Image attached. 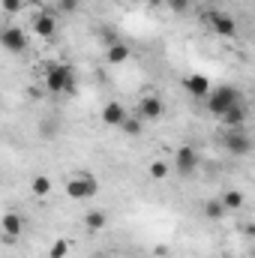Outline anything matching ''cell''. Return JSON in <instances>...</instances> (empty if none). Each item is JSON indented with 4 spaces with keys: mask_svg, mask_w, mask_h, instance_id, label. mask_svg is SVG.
<instances>
[{
    "mask_svg": "<svg viewBox=\"0 0 255 258\" xmlns=\"http://www.w3.org/2000/svg\"><path fill=\"white\" fill-rule=\"evenodd\" d=\"M234 105H243V93L237 90V87H231V84H219L216 90H210V96H207V111L213 114V117H222L228 108H234Z\"/></svg>",
    "mask_w": 255,
    "mask_h": 258,
    "instance_id": "cell-1",
    "label": "cell"
},
{
    "mask_svg": "<svg viewBox=\"0 0 255 258\" xmlns=\"http://www.w3.org/2000/svg\"><path fill=\"white\" fill-rule=\"evenodd\" d=\"M96 192H99V180H96L93 174H87V171L69 174V180H66V195H69L72 201H87V198H93Z\"/></svg>",
    "mask_w": 255,
    "mask_h": 258,
    "instance_id": "cell-2",
    "label": "cell"
},
{
    "mask_svg": "<svg viewBox=\"0 0 255 258\" xmlns=\"http://www.w3.org/2000/svg\"><path fill=\"white\" fill-rule=\"evenodd\" d=\"M45 84L51 93H72L75 90V72L63 63H51L45 69Z\"/></svg>",
    "mask_w": 255,
    "mask_h": 258,
    "instance_id": "cell-3",
    "label": "cell"
},
{
    "mask_svg": "<svg viewBox=\"0 0 255 258\" xmlns=\"http://www.w3.org/2000/svg\"><path fill=\"white\" fill-rule=\"evenodd\" d=\"M222 147L234 156H249L252 153V138L246 135V129H228L222 135Z\"/></svg>",
    "mask_w": 255,
    "mask_h": 258,
    "instance_id": "cell-4",
    "label": "cell"
},
{
    "mask_svg": "<svg viewBox=\"0 0 255 258\" xmlns=\"http://www.w3.org/2000/svg\"><path fill=\"white\" fill-rule=\"evenodd\" d=\"M198 165H201V156H198V150L195 147H180L177 153H174V168H177V174H183V177H189L198 171Z\"/></svg>",
    "mask_w": 255,
    "mask_h": 258,
    "instance_id": "cell-5",
    "label": "cell"
},
{
    "mask_svg": "<svg viewBox=\"0 0 255 258\" xmlns=\"http://www.w3.org/2000/svg\"><path fill=\"white\" fill-rule=\"evenodd\" d=\"M24 216L21 213H15V210H9V213H3V219H0V228H3V240L6 243H15L21 234H24Z\"/></svg>",
    "mask_w": 255,
    "mask_h": 258,
    "instance_id": "cell-6",
    "label": "cell"
},
{
    "mask_svg": "<svg viewBox=\"0 0 255 258\" xmlns=\"http://www.w3.org/2000/svg\"><path fill=\"white\" fill-rule=\"evenodd\" d=\"M207 21H210V27H213V33L216 36H222V39H231L234 33H237V24H234V18L231 15H225V12H207Z\"/></svg>",
    "mask_w": 255,
    "mask_h": 258,
    "instance_id": "cell-7",
    "label": "cell"
},
{
    "mask_svg": "<svg viewBox=\"0 0 255 258\" xmlns=\"http://www.w3.org/2000/svg\"><path fill=\"white\" fill-rule=\"evenodd\" d=\"M0 42H3V48H6L9 54H21V51L27 48V33H24L21 27H3Z\"/></svg>",
    "mask_w": 255,
    "mask_h": 258,
    "instance_id": "cell-8",
    "label": "cell"
},
{
    "mask_svg": "<svg viewBox=\"0 0 255 258\" xmlns=\"http://www.w3.org/2000/svg\"><path fill=\"white\" fill-rule=\"evenodd\" d=\"M126 108H123V105H120V102H105V108H102V123H105V126H123V123H126Z\"/></svg>",
    "mask_w": 255,
    "mask_h": 258,
    "instance_id": "cell-9",
    "label": "cell"
},
{
    "mask_svg": "<svg viewBox=\"0 0 255 258\" xmlns=\"http://www.w3.org/2000/svg\"><path fill=\"white\" fill-rule=\"evenodd\" d=\"M162 99L159 96H141V102H138V114L144 117V120H156V117H162Z\"/></svg>",
    "mask_w": 255,
    "mask_h": 258,
    "instance_id": "cell-10",
    "label": "cell"
},
{
    "mask_svg": "<svg viewBox=\"0 0 255 258\" xmlns=\"http://www.w3.org/2000/svg\"><path fill=\"white\" fill-rule=\"evenodd\" d=\"M183 87H186V93L192 96H210V81H207V75H201V72H192L183 78Z\"/></svg>",
    "mask_w": 255,
    "mask_h": 258,
    "instance_id": "cell-11",
    "label": "cell"
},
{
    "mask_svg": "<svg viewBox=\"0 0 255 258\" xmlns=\"http://www.w3.org/2000/svg\"><path fill=\"white\" fill-rule=\"evenodd\" d=\"M33 30H36L42 39H51V36L57 33V21H54V15H51V12H42V15L33 21Z\"/></svg>",
    "mask_w": 255,
    "mask_h": 258,
    "instance_id": "cell-12",
    "label": "cell"
},
{
    "mask_svg": "<svg viewBox=\"0 0 255 258\" xmlns=\"http://www.w3.org/2000/svg\"><path fill=\"white\" fill-rule=\"evenodd\" d=\"M219 120H222L228 129H243V123H246V105H234V108H228Z\"/></svg>",
    "mask_w": 255,
    "mask_h": 258,
    "instance_id": "cell-13",
    "label": "cell"
},
{
    "mask_svg": "<svg viewBox=\"0 0 255 258\" xmlns=\"http://www.w3.org/2000/svg\"><path fill=\"white\" fill-rule=\"evenodd\" d=\"M108 225V213L105 210H87V216H84V228L87 231H102Z\"/></svg>",
    "mask_w": 255,
    "mask_h": 258,
    "instance_id": "cell-14",
    "label": "cell"
},
{
    "mask_svg": "<svg viewBox=\"0 0 255 258\" xmlns=\"http://www.w3.org/2000/svg\"><path fill=\"white\" fill-rule=\"evenodd\" d=\"M105 60L108 63H126L129 60V45H123V42H111L108 45V51H105Z\"/></svg>",
    "mask_w": 255,
    "mask_h": 258,
    "instance_id": "cell-15",
    "label": "cell"
},
{
    "mask_svg": "<svg viewBox=\"0 0 255 258\" xmlns=\"http://www.w3.org/2000/svg\"><path fill=\"white\" fill-rule=\"evenodd\" d=\"M225 213H228V207L222 204V198H210V201L204 204V216H207V219H222Z\"/></svg>",
    "mask_w": 255,
    "mask_h": 258,
    "instance_id": "cell-16",
    "label": "cell"
},
{
    "mask_svg": "<svg viewBox=\"0 0 255 258\" xmlns=\"http://www.w3.org/2000/svg\"><path fill=\"white\" fill-rule=\"evenodd\" d=\"M30 192L39 195V198H42V195H48V192H51V177H45V174H36V177L30 180Z\"/></svg>",
    "mask_w": 255,
    "mask_h": 258,
    "instance_id": "cell-17",
    "label": "cell"
},
{
    "mask_svg": "<svg viewBox=\"0 0 255 258\" xmlns=\"http://www.w3.org/2000/svg\"><path fill=\"white\" fill-rule=\"evenodd\" d=\"M243 201H246V198H243L240 189H228V192L222 195V204H225L228 210H240V207H243Z\"/></svg>",
    "mask_w": 255,
    "mask_h": 258,
    "instance_id": "cell-18",
    "label": "cell"
},
{
    "mask_svg": "<svg viewBox=\"0 0 255 258\" xmlns=\"http://www.w3.org/2000/svg\"><path fill=\"white\" fill-rule=\"evenodd\" d=\"M66 252H69V240H54L51 243V249H48V258H66Z\"/></svg>",
    "mask_w": 255,
    "mask_h": 258,
    "instance_id": "cell-19",
    "label": "cell"
},
{
    "mask_svg": "<svg viewBox=\"0 0 255 258\" xmlns=\"http://www.w3.org/2000/svg\"><path fill=\"white\" fill-rule=\"evenodd\" d=\"M150 177H153V180H165V177H168V165H165V162H153V165H150Z\"/></svg>",
    "mask_w": 255,
    "mask_h": 258,
    "instance_id": "cell-20",
    "label": "cell"
},
{
    "mask_svg": "<svg viewBox=\"0 0 255 258\" xmlns=\"http://www.w3.org/2000/svg\"><path fill=\"white\" fill-rule=\"evenodd\" d=\"M141 120H144V117H126V123H123V132H126V135H138V132H141Z\"/></svg>",
    "mask_w": 255,
    "mask_h": 258,
    "instance_id": "cell-21",
    "label": "cell"
},
{
    "mask_svg": "<svg viewBox=\"0 0 255 258\" xmlns=\"http://www.w3.org/2000/svg\"><path fill=\"white\" fill-rule=\"evenodd\" d=\"M39 135H42V138H54V135H57L54 120H42V123H39Z\"/></svg>",
    "mask_w": 255,
    "mask_h": 258,
    "instance_id": "cell-22",
    "label": "cell"
},
{
    "mask_svg": "<svg viewBox=\"0 0 255 258\" xmlns=\"http://www.w3.org/2000/svg\"><path fill=\"white\" fill-rule=\"evenodd\" d=\"M165 3H168V9H171V12L183 15V12L189 9V3H192V0H165Z\"/></svg>",
    "mask_w": 255,
    "mask_h": 258,
    "instance_id": "cell-23",
    "label": "cell"
},
{
    "mask_svg": "<svg viewBox=\"0 0 255 258\" xmlns=\"http://www.w3.org/2000/svg\"><path fill=\"white\" fill-rule=\"evenodd\" d=\"M21 6H24V0H3V12H6V15L21 12Z\"/></svg>",
    "mask_w": 255,
    "mask_h": 258,
    "instance_id": "cell-24",
    "label": "cell"
},
{
    "mask_svg": "<svg viewBox=\"0 0 255 258\" xmlns=\"http://www.w3.org/2000/svg\"><path fill=\"white\" fill-rule=\"evenodd\" d=\"M78 6H81V0H57V9H63V12H78Z\"/></svg>",
    "mask_w": 255,
    "mask_h": 258,
    "instance_id": "cell-25",
    "label": "cell"
},
{
    "mask_svg": "<svg viewBox=\"0 0 255 258\" xmlns=\"http://www.w3.org/2000/svg\"><path fill=\"white\" fill-rule=\"evenodd\" d=\"M246 234H249V237H255V222H249V225H246Z\"/></svg>",
    "mask_w": 255,
    "mask_h": 258,
    "instance_id": "cell-26",
    "label": "cell"
},
{
    "mask_svg": "<svg viewBox=\"0 0 255 258\" xmlns=\"http://www.w3.org/2000/svg\"><path fill=\"white\" fill-rule=\"evenodd\" d=\"M147 3H150V6H159V3H162V0H147Z\"/></svg>",
    "mask_w": 255,
    "mask_h": 258,
    "instance_id": "cell-27",
    "label": "cell"
},
{
    "mask_svg": "<svg viewBox=\"0 0 255 258\" xmlns=\"http://www.w3.org/2000/svg\"><path fill=\"white\" fill-rule=\"evenodd\" d=\"M90 258H105V255H90Z\"/></svg>",
    "mask_w": 255,
    "mask_h": 258,
    "instance_id": "cell-28",
    "label": "cell"
},
{
    "mask_svg": "<svg viewBox=\"0 0 255 258\" xmlns=\"http://www.w3.org/2000/svg\"><path fill=\"white\" fill-rule=\"evenodd\" d=\"M225 258H231V255H225Z\"/></svg>",
    "mask_w": 255,
    "mask_h": 258,
    "instance_id": "cell-29",
    "label": "cell"
}]
</instances>
